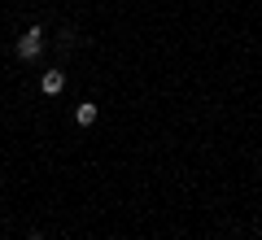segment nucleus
<instances>
[{"label": "nucleus", "mask_w": 262, "mask_h": 240, "mask_svg": "<svg viewBox=\"0 0 262 240\" xmlns=\"http://www.w3.org/2000/svg\"><path fill=\"white\" fill-rule=\"evenodd\" d=\"M13 53H18L22 61H39V57H44V31H39V27L22 31V35H18V44H13Z\"/></svg>", "instance_id": "1"}, {"label": "nucleus", "mask_w": 262, "mask_h": 240, "mask_svg": "<svg viewBox=\"0 0 262 240\" xmlns=\"http://www.w3.org/2000/svg\"><path fill=\"white\" fill-rule=\"evenodd\" d=\"M39 92H44V96H61L66 92V70H61V66L39 74Z\"/></svg>", "instance_id": "2"}, {"label": "nucleus", "mask_w": 262, "mask_h": 240, "mask_svg": "<svg viewBox=\"0 0 262 240\" xmlns=\"http://www.w3.org/2000/svg\"><path fill=\"white\" fill-rule=\"evenodd\" d=\"M75 122H79V127H92V122H96V101H79L75 105Z\"/></svg>", "instance_id": "3"}, {"label": "nucleus", "mask_w": 262, "mask_h": 240, "mask_svg": "<svg viewBox=\"0 0 262 240\" xmlns=\"http://www.w3.org/2000/svg\"><path fill=\"white\" fill-rule=\"evenodd\" d=\"M27 240H48V236H44V231H31V236H27Z\"/></svg>", "instance_id": "4"}]
</instances>
